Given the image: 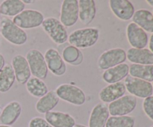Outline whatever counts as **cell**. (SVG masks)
<instances>
[{
  "mask_svg": "<svg viewBox=\"0 0 153 127\" xmlns=\"http://www.w3.org/2000/svg\"><path fill=\"white\" fill-rule=\"evenodd\" d=\"M0 20H1V12H0Z\"/></svg>",
  "mask_w": 153,
  "mask_h": 127,
  "instance_id": "cell-39",
  "label": "cell"
},
{
  "mask_svg": "<svg viewBox=\"0 0 153 127\" xmlns=\"http://www.w3.org/2000/svg\"><path fill=\"white\" fill-rule=\"evenodd\" d=\"M26 90L31 96L37 98L43 97L49 92L46 84L42 79L31 77L25 84Z\"/></svg>",
  "mask_w": 153,
  "mask_h": 127,
  "instance_id": "cell-26",
  "label": "cell"
},
{
  "mask_svg": "<svg viewBox=\"0 0 153 127\" xmlns=\"http://www.w3.org/2000/svg\"><path fill=\"white\" fill-rule=\"evenodd\" d=\"M126 37L132 48L144 49L148 43V35L146 31L134 22H130L127 25Z\"/></svg>",
  "mask_w": 153,
  "mask_h": 127,
  "instance_id": "cell-11",
  "label": "cell"
},
{
  "mask_svg": "<svg viewBox=\"0 0 153 127\" xmlns=\"http://www.w3.org/2000/svg\"><path fill=\"white\" fill-rule=\"evenodd\" d=\"M28 63L31 73L34 77L40 79H46L48 75V67L46 65L44 55L41 52L36 49H31L28 50L25 56Z\"/></svg>",
  "mask_w": 153,
  "mask_h": 127,
  "instance_id": "cell-5",
  "label": "cell"
},
{
  "mask_svg": "<svg viewBox=\"0 0 153 127\" xmlns=\"http://www.w3.org/2000/svg\"><path fill=\"white\" fill-rule=\"evenodd\" d=\"M149 50H150L152 52H153V33L152 34V35H151L150 39H149Z\"/></svg>",
  "mask_w": 153,
  "mask_h": 127,
  "instance_id": "cell-33",
  "label": "cell"
},
{
  "mask_svg": "<svg viewBox=\"0 0 153 127\" xmlns=\"http://www.w3.org/2000/svg\"><path fill=\"white\" fill-rule=\"evenodd\" d=\"M152 88H153V84H152Z\"/></svg>",
  "mask_w": 153,
  "mask_h": 127,
  "instance_id": "cell-41",
  "label": "cell"
},
{
  "mask_svg": "<svg viewBox=\"0 0 153 127\" xmlns=\"http://www.w3.org/2000/svg\"><path fill=\"white\" fill-rule=\"evenodd\" d=\"M4 65H5V60H4V56L0 53V73H1L3 67H4Z\"/></svg>",
  "mask_w": 153,
  "mask_h": 127,
  "instance_id": "cell-32",
  "label": "cell"
},
{
  "mask_svg": "<svg viewBox=\"0 0 153 127\" xmlns=\"http://www.w3.org/2000/svg\"><path fill=\"white\" fill-rule=\"evenodd\" d=\"M137 98L134 96L124 95L118 100L109 103L108 105L109 114L111 116H126L136 108Z\"/></svg>",
  "mask_w": 153,
  "mask_h": 127,
  "instance_id": "cell-9",
  "label": "cell"
},
{
  "mask_svg": "<svg viewBox=\"0 0 153 127\" xmlns=\"http://www.w3.org/2000/svg\"><path fill=\"white\" fill-rule=\"evenodd\" d=\"M151 127H153V126H151Z\"/></svg>",
  "mask_w": 153,
  "mask_h": 127,
  "instance_id": "cell-42",
  "label": "cell"
},
{
  "mask_svg": "<svg viewBox=\"0 0 153 127\" xmlns=\"http://www.w3.org/2000/svg\"><path fill=\"white\" fill-rule=\"evenodd\" d=\"M152 14H153V12H152Z\"/></svg>",
  "mask_w": 153,
  "mask_h": 127,
  "instance_id": "cell-43",
  "label": "cell"
},
{
  "mask_svg": "<svg viewBox=\"0 0 153 127\" xmlns=\"http://www.w3.org/2000/svg\"><path fill=\"white\" fill-rule=\"evenodd\" d=\"M55 92L60 100L74 105H82L86 101L85 92L80 88L72 84H61L56 88Z\"/></svg>",
  "mask_w": 153,
  "mask_h": 127,
  "instance_id": "cell-4",
  "label": "cell"
},
{
  "mask_svg": "<svg viewBox=\"0 0 153 127\" xmlns=\"http://www.w3.org/2000/svg\"><path fill=\"white\" fill-rule=\"evenodd\" d=\"M109 7L112 13L123 21L132 19L134 13V7L128 0H110Z\"/></svg>",
  "mask_w": 153,
  "mask_h": 127,
  "instance_id": "cell-13",
  "label": "cell"
},
{
  "mask_svg": "<svg viewBox=\"0 0 153 127\" xmlns=\"http://www.w3.org/2000/svg\"><path fill=\"white\" fill-rule=\"evenodd\" d=\"M16 80L11 64H6L0 73V93H6L12 88Z\"/></svg>",
  "mask_w": 153,
  "mask_h": 127,
  "instance_id": "cell-24",
  "label": "cell"
},
{
  "mask_svg": "<svg viewBox=\"0 0 153 127\" xmlns=\"http://www.w3.org/2000/svg\"><path fill=\"white\" fill-rule=\"evenodd\" d=\"M0 43H1V38H0Z\"/></svg>",
  "mask_w": 153,
  "mask_h": 127,
  "instance_id": "cell-40",
  "label": "cell"
},
{
  "mask_svg": "<svg viewBox=\"0 0 153 127\" xmlns=\"http://www.w3.org/2000/svg\"><path fill=\"white\" fill-rule=\"evenodd\" d=\"M146 2H147L149 5L153 7V0H147V1H146Z\"/></svg>",
  "mask_w": 153,
  "mask_h": 127,
  "instance_id": "cell-36",
  "label": "cell"
},
{
  "mask_svg": "<svg viewBox=\"0 0 153 127\" xmlns=\"http://www.w3.org/2000/svg\"><path fill=\"white\" fill-rule=\"evenodd\" d=\"M42 27L51 40L57 45L64 44L68 40V33L64 25L55 17L44 19Z\"/></svg>",
  "mask_w": 153,
  "mask_h": 127,
  "instance_id": "cell-3",
  "label": "cell"
},
{
  "mask_svg": "<svg viewBox=\"0 0 153 127\" xmlns=\"http://www.w3.org/2000/svg\"><path fill=\"white\" fill-rule=\"evenodd\" d=\"M127 59L126 52L122 48H114L105 51L100 55L97 61V65L100 70H105L123 64Z\"/></svg>",
  "mask_w": 153,
  "mask_h": 127,
  "instance_id": "cell-7",
  "label": "cell"
},
{
  "mask_svg": "<svg viewBox=\"0 0 153 127\" xmlns=\"http://www.w3.org/2000/svg\"><path fill=\"white\" fill-rule=\"evenodd\" d=\"M25 5L21 0H5L0 4V12L6 17L15 16L24 10Z\"/></svg>",
  "mask_w": 153,
  "mask_h": 127,
  "instance_id": "cell-27",
  "label": "cell"
},
{
  "mask_svg": "<svg viewBox=\"0 0 153 127\" xmlns=\"http://www.w3.org/2000/svg\"><path fill=\"white\" fill-rule=\"evenodd\" d=\"M126 89L131 95L139 98L146 99L153 94V88L151 82L127 76L124 81Z\"/></svg>",
  "mask_w": 153,
  "mask_h": 127,
  "instance_id": "cell-8",
  "label": "cell"
},
{
  "mask_svg": "<svg viewBox=\"0 0 153 127\" xmlns=\"http://www.w3.org/2000/svg\"><path fill=\"white\" fill-rule=\"evenodd\" d=\"M73 127H88V126H85V125H82V124H76V125H75Z\"/></svg>",
  "mask_w": 153,
  "mask_h": 127,
  "instance_id": "cell-35",
  "label": "cell"
},
{
  "mask_svg": "<svg viewBox=\"0 0 153 127\" xmlns=\"http://www.w3.org/2000/svg\"><path fill=\"white\" fill-rule=\"evenodd\" d=\"M11 66L18 83L25 85L31 76V70L25 57L22 55H15L12 58Z\"/></svg>",
  "mask_w": 153,
  "mask_h": 127,
  "instance_id": "cell-14",
  "label": "cell"
},
{
  "mask_svg": "<svg viewBox=\"0 0 153 127\" xmlns=\"http://www.w3.org/2000/svg\"><path fill=\"white\" fill-rule=\"evenodd\" d=\"M1 111H2V108H1V106L0 105V114H1Z\"/></svg>",
  "mask_w": 153,
  "mask_h": 127,
  "instance_id": "cell-38",
  "label": "cell"
},
{
  "mask_svg": "<svg viewBox=\"0 0 153 127\" xmlns=\"http://www.w3.org/2000/svg\"><path fill=\"white\" fill-rule=\"evenodd\" d=\"M45 120L53 127H73L76 125L74 117L61 111H49L45 114Z\"/></svg>",
  "mask_w": 153,
  "mask_h": 127,
  "instance_id": "cell-18",
  "label": "cell"
},
{
  "mask_svg": "<svg viewBox=\"0 0 153 127\" xmlns=\"http://www.w3.org/2000/svg\"><path fill=\"white\" fill-rule=\"evenodd\" d=\"M60 101L55 91H49L46 95L40 97L35 105V108L40 114H46L56 107Z\"/></svg>",
  "mask_w": 153,
  "mask_h": 127,
  "instance_id": "cell-22",
  "label": "cell"
},
{
  "mask_svg": "<svg viewBox=\"0 0 153 127\" xmlns=\"http://www.w3.org/2000/svg\"><path fill=\"white\" fill-rule=\"evenodd\" d=\"M0 33L7 41L16 46L25 44L28 40L26 32L6 16L1 18L0 20Z\"/></svg>",
  "mask_w": 153,
  "mask_h": 127,
  "instance_id": "cell-2",
  "label": "cell"
},
{
  "mask_svg": "<svg viewBox=\"0 0 153 127\" xmlns=\"http://www.w3.org/2000/svg\"><path fill=\"white\" fill-rule=\"evenodd\" d=\"M79 19V1L64 0L62 1L60 12V22L64 27H72Z\"/></svg>",
  "mask_w": 153,
  "mask_h": 127,
  "instance_id": "cell-10",
  "label": "cell"
},
{
  "mask_svg": "<svg viewBox=\"0 0 153 127\" xmlns=\"http://www.w3.org/2000/svg\"><path fill=\"white\" fill-rule=\"evenodd\" d=\"M129 76L137 78L146 82H153V64L143 65V64H132L129 67Z\"/></svg>",
  "mask_w": 153,
  "mask_h": 127,
  "instance_id": "cell-25",
  "label": "cell"
},
{
  "mask_svg": "<svg viewBox=\"0 0 153 127\" xmlns=\"http://www.w3.org/2000/svg\"><path fill=\"white\" fill-rule=\"evenodd\" d=\"M100 37V30L97 28H85L73 31L68 37L70 45L78 49L92 47L97 43Z\"/></svg>",
  "mask_w": 153,
  "mask_h": 127,
  "instance_id": "cell-1",
  "label": "cell"
},
{
  "mask_svg": "<svg viewBox=\"0 0 153 127\" xmlns=\"http://www.w3.org/2000/svg\"><path fill=\"white\" fill-rule=\"evenodd\" d=\"M129 73V66L127 64H120L105 70L102 73L103 81L108 84H114L125 79Z\"/></svg>",
  "mask_w": 153,
  "mask_h": 127,
  "instance_id": "cell-21",
  "label": "cell"
},
{
  "mask_svg": "<svg viewBox=\"0 0 153 127\" xmlns=\"http://www.w3.org/2000/svg\"><path fill=\"white\" fill-rule=\"evenodd\" d=\"M143 111L146 114V116L153 120V97H147L143 100Z\"/></svg>",
  "mask_w": 153,
  "mask_h": 127,
  "instance_id": "cell-30",
  "label": "cell"
},
{
  "mask_svg": "<svg viewBox=\"0 0 153 127\" xmlns=\"http://www.w3.org/2000/svg\"><path fill=\"white\" fill-rule=\"evenodd\" d=\"M126 92V89L123 82H120L114 84H109L100 91L99 98L105 104L111 103L123 97Z\"/></svg>",
  "mask_w": 153,
  "mask_h": 127,
  "instance_id": "cell-15",
  "label": "cell"
},
{
  "mask_svg": "<svg viewBox=\"0 0 153 127\" xmlns=\"http://www.w3.org/2000/svg\"><path fill=\"white\" fill-rule=\"evenodd\" d=\"M135 118L132 116L109 117L105 127H134Z\"/></svg>",
  "mask_w": 153,
  "mask_h": 127,
  "instance_id": "cell-29",
  "label": "cell"
},
{
  "mask_svg": "<svg viewBox=\"0 0 153 127\" xmlns=\"http://www.w3.org/2000/svg\"><path fill=\"white\" fill-rule=\"evenodd\" d=\"M126 58L130 62L136 64L152 65L153 52L149 49L130 48L126 52Z\"/></svg>",
  "mask_w": 153,
  "mask_h": 127,
  "instance_id": "cell-20",
  "label": "cell"
},
{
  "mask_svg": "<svg viewBox=\"0 0 153 127\" xmlns=\"http://www.w3.org/2000/svg\"><path fill=\"white\" fill-rule=\"evenodd\" d=\"M48 70L54 75L61 76L67 72V65L58 51L54 48L49 49L44 55Z\"/></svg>",
  "mask_w": 153,
  "mask_h": 127,
  "instance_id": "cell-12",
  "label": "cell"
},
{
  "mask_svg": "<svg viewBox=\"0 0 153 127\" xmlns=\"http://www.w3.org/2000/svg\"><path fill=\"white\" fill-rule=\"evenodd\" d=\"M134 23L149 33H153V14L149 10L140 9L134 12L132 17Z\"/></svg>",
  "mask_w": 153,
  "mask_h": 127,
  "instance_id": "cell-23",
  "label": "cell"
},
{
  "mask_svg": "<svg viewBox=\"0 0 153 127\" xmlns=\"http://www.w3.org/2000/svg\"><path fill=\"white\" fill-rule=\"evenodd\" d=\"M62 58L65 62L71 65L77 66L80 65L82 63L84 55L80 49L72 45H70V46H66L63 50Z\"/></svg>",
  "mask_w": 153,
  "mask_h": 127,
  "instance_id": "cell-28",
  "label": "cell"
},
{
  "mask_svg": "<svg viewBox=\"0 0 153 127\" xmlns=\"http://www.w3.org/2000/svg\"><path fill=\"white\" fill-rule=\"evenodd\" d=\"M22 2L24 3V4H33V3L35 2V1L34 0H23L22 1Z\"/></svg>",
  "mask_w": 153,
  "mask_h": 127,
  "instance_id": "cell-34",
  "label": "cell"
},
{
  "mask_svg": "<svg viewBox=\"0 0 153 127\" xmlns=\"http://www.w3.org/2000/svg\"><path fill=\"white\" fill-rule=\"evenodd\" d=\"M108 105L105 103H98L93 108L89 117V127H105L109 118Z\"/></svg>",
  "mask_w": 153,
  "mask_h": 127,
  "instance_id": "cell-17",
  "label": "cell"
},
{
  "mask_svg": "<svg viewBox=\"0 0 153 127\" xmlns=\"http://www.w3.org/2000/svg\"><path fill=\"white\" fill-rule=\"evenodd\" d=\"M44 20V16L41 12L33 9L24 10L15 16L12 21L15 25L22 29H31L40 26Z\"/></svg>",
  "mask_w": 153,
  "mask_h": 127,
  "instance_id": "cell-6",
  "label": "cell"
},
{
  "mask_svg": "<svg viewBox=\"0 0 153 127\" xmlns=\"http://www.w3.org/2000/svg\"><path fill=\"white\" fill-rule=\"evenodd\" d=\"M97 14L94 0H79V19L84 25H88L94 20Z\"/></svg>",
  "mask_w": 153,
  "mask_h": 127,
  "instance_id": "cell-19",
  "label": "cell"
},
{
  "mask_svg": "<svg viewBox=\"0 0 153 127\" xmlns=\"http://www.w3.org/2000/svg\"><path fill=\"white\" fill-rule=\"evenodd\" d=\"M29 127H53L44 119L40 117H35L31 119L28 123Z\"/></svg>",
  "mask_w": 153,
  "mask_h": 127,
  "instance_id": "cell-31",
  "label": "cell"
},
{
  "mask_svg": "<svg viewBox=\"0 0 153 127\" xmlns=\"http://www.w3.org/2000/svg\"><path fill=\"white\" fill-rule=\"evenodd\" d=\"M0 127H11L9 126H4V125H0Z\"/></svg>",
  "mask_w": 153,
  "mask_h": 127,
  "instance_id": "cell-37",
  "label": "cell"
},
{
  "mask_svg": "<svg viewBox=\"0 0 153 127\" xmlns=\"http://www.w3.org/2000/svg\"><path fill=\"white\" fill-rule=\"evenodd\" d=\"M22 113V105L18 101H11L2 108L0 114V125H13Z\"/></svg>",
  "mask_w": 153,
  "mask_h": 127,
  "instance_id": "cell-16",
  "label": "cell"
}]
</instances>
